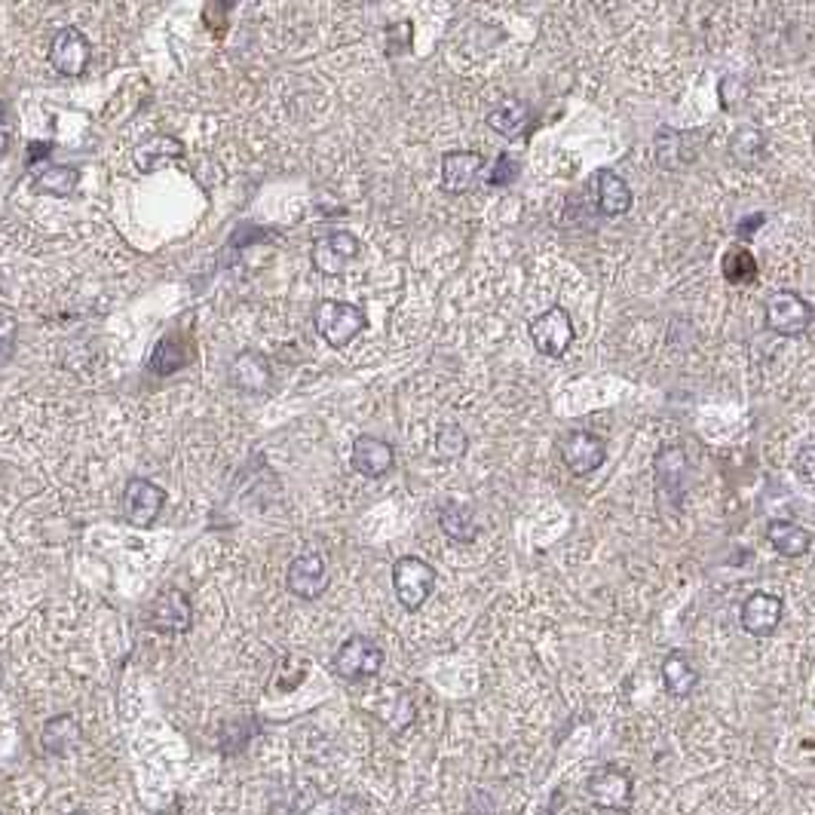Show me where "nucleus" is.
Instances as JSON below:
<instances>
[{"mask_svg":"<svg viewBox=\"0 0 815 815\" xmlns=\"http://www.w3.org/2000/svg\"><path fill=\"white\" fill-rule=\"evenodd\" d=\"M763 224H766V215H751L748 222L739 224V239H742V243H748V239L754 236V230H758V227H763Z\"/></svg>","mask_w":815,"mask_h":815,"instance_id":"nucleus-33","label":"nucleus"},{"mask_svg":"<svg viewBox=\"0 0 815 815\" xmlns=\"http://www.w3.org/2000/svg\"><path fill=\"white\" fill-rule=\"evenodd\" d=\"M518 175H522V163H518V157H512V153H500L497 160H494V169L487 172V184H491V187H510V184H515Z\"/></svg>","mask_w":815,"mask_h":815,"instance_id":"nucleus-30","label":"nucleus"},{"mask_svg":"<svg viewBox=\"0 0 815 815\" xmlns=\"http://www.w3.org/2000/svg\"><path fill=\"white\" fill-rule=\"evenodd\" d=\"M93 56V46L86 41L81 29H62L50 43V65L62 74V77H77L84 74Z\"/></svg>","mask_w":815,"mask_h":815,"instance_id":"nucleus-10","label":"nucleus"},{"mask_svg":"<svg viewBox=\"0 0 815 815\" xmlns=\"http://www.w3.org/2000/svg\"><path fill=\"white\" fill-rule=\"evenodd\" d=\"M181 151H184V148H181L175 139H153L148 141L144 148L136 151V163H139L141 169H153L160 167L163 160H169V157H181Z\"/></svg>","mask_w":815,"mask_h":815,"instance_id":"nucleus-28","label":"nucleus"},{"mask_svg":"<svg viewBox=\"0 0 815 815\" xmlns=\"http://www.w3.org/2000/svg\"><path fill=\"white\" fill-rule=\"evenodd\" d=\"M0 120H3V105H0Z\"/></svg>","mask_w":815,"mask_h":815,"instance_id":"nucleus-35","label":"nucleus"},{"mask_svg":"<svg viewBox=\"0 0 815 815\" xmlns=\"http://www.w3.org/2000/svg\"><path fill=\"white\" fill-rule=\"evenodd\" d=\"M794 470L801 475L803 482L815 484V442L803 444L797 457H794Z\"/></svg>","mask_w":815,"mask_h":815,"instance_id":"nucleus-32","label":"nucleus"},{"mask_svg":"<svg viewBox=\"0 0 815 815\" xmlns=\"http://www.w3.org/2000/svg\"><path fill=\"white\" fill-rule=\"evenodd\" d=\"M7 148H10V139H7V136L0 132V160L7 157Z\"/></svg>","mask_w":815,"mask_h":815,"instance_id":"nucleus-34","label":"nucleus"},{"mask_svg":"<svg viewBox=\"0 0 815 815\" xmlns=\"http://www.w3.org/2000/svg\"><path fill=\"white\" fill-rule=\"evenodd\" d=\"M329 582V567H325V558L317 553V549H307L301 553L289 567V589L298 598H317L325 589Z\"/></svg>","mask_w":815,"mask_h":815,"instance_id":"nucleus-16","label":"nucleus"},{"mask_svg":"<svg viewBox=\"0 0 815 815\" xmlns=\"http://www.w3.org/2000/svg\"><path fill=\"white\" fill-rule=\"evenodd\" d=\"M356 255H360V239L346 230H332L313 243V264H317V270L329 274V277L341 274Z\"/></svg>","mask_w":815,"mask_h":815,"instance_id":"nucleus-12","label":"nucleus"},{"mask_svg":"<svg viewBox=\"0 0 815 815\" xmlns=\"http://www.w3.org/2000/svg\"><path fill=\"white\" fill-rule=\"evenodd\" d=\"M561 460H565L570 475L582 479V475H592L594 470H601V463L608 460V444L589 429H573L561 442Z\"/></svg>","mask_w":815,"mask_h":815,"instance_id":"nucleus-7","label":"nucleus"},{"mask_svg":"<svg viewBox=\"0 0 815 815\" xmlns=\"http://www.w3.org/2000/svg\"><path fill=\"white\" fill-rule=\"evenodd\" d=\"M766 539L773 543L775 553L785 558H803L813 549V534L797 522H785V518H775L766 525Z\"/></svg>","mask_w":815,"mask_h":815,"instance_id":"nucleus-19","label":"nucleus"},{"mask_svg":"<svg viewBox=\"0 0 815 815\" xmlns=\"http://www.w3.org/2000/svg\"><path fill=\"white\" fill-rule=\"evenodd\" d=\"M813 319V304L797 291L779 289L766 298V329L779 337H801L809 332Z\"/></svg>","mask_w":815,"mask_h":815,"instance_id":"nucleus-2","label":"nucleus"},{"mask_svg":"<svg viewBox=\"0 0 815 815\" xmlns=\"http://www.w3.org/2000/svg\"><path fill=\"white\" fill-rule=\"evenodd\" d=\"M730 157L736 167L742 169H754L763 163V157H766V136L760 132V129H739V132H732L730 139Z\"/></svg>","mask_w":815,"mask_h":815,"instance_id":"nucleus-23","label":"nucleus"},{"mask_svg":"<svg viewBox=\"0 0 815 815\" xmlns=\"http://www.w3.org/2000/svg\"><path fill=\"white\" fill-rule=\"evenodd\" d=\"M187 356H191V350H187V344H184L181 337H163L160 344L153 346L151 372L153 374L179 372V368L187 365Z\"/></svg>","mask_w":815,"mask_h":815,"instance_id":"nucleus-26","label":"nucleus"},{"mask_svg":"<svg viewBox=\"0 0 815 815\" xmlns=\"http://www.w3.org/2000/svg\"><path fill=\"white\" fill-rule=\"evenodd\" d=\"M690 132H677V129H659V136L653 141L656 151V163L665 172H677V169L690 167L696 160V144H690Z\"/></svg>","mask_w":815,"mask_h":815,"instance_id":"nucleus-17","label":"nucleus"},{"mask_svg":"<svg viewBox=\"0 0 815 815\" xmlns=\"http://www.w3.org/2000/svg\"><path fill=\"white\" fill-rule=\"evenodd\" d=\"M586 791L594 801V806L608 809V813H629L632 801H635V785L632 775L620 770V766H601L589 775Z\"/></svg>","mask_w":815,"mask_h":815,"instance_id":"nucleus-6","label":"nucleus"},{"mask_svg":"<svg viewBox=\"0 0 815 815\" xmlns=\"http://www.w3.org/2000/svg\"><path fill=\"white\" fill-rule=\"evenodd\" d=\"M527 332H530V341L537 346L539 356H546V360H561L570 344H573V319L567 313L565 307H549V310H543L539 317L530 319V325H527Z\"/></svg>","mask_w":815,"mask_h":815,"instance_id":"nucleus-4","label":"nucleus"},{"mask_svg":"<svg viewBox=\"0 0 815 815\" xmlns=\"http://www.w3.org/2000/svg\"><path fill=\"white\" fill-rule=\"evenodd\" d=\"M467 444H470V439H467V432L457 427V423H448V427L439 429L436 451H439V457H444V460H457V457L467 454Z\"/></svg>","mask_w":815,"mask_h":815,"instance_id":"nucleus-29","label":"nucleus"},{"mask_svg":"<svg viewBox=\"0 0 815 815\" xmlns=\"http://www.w3.org/2000/svg\"><path fill=\"white\" fill-rule=\"evenodd\" d=\"M384 665V650L374 644L372 637H350L341 650L334 653V672L344 680H365L374 677Z\"/></svg>","mask_w":815,"mask_h":815,"instance_id":"nucleus-8","label":"nucleus"},{"mask_svg":"<svg viewBox=\"0 0 815 815\" xmlns=\"http://www.w3.org/2000/svg\"><path fill=\"white\" fill-rule=\"evenodd\" d=\"M482 169L484 157L479 151H448L442 157V187L448 194H470Z\"/></svg>","mask_w":815,"mask_h":815,"instance_id":"nucleus-14","label":"nucleus"},{"mask_svg":"<svg viewBox=\"0 0 815 815\" xmlns=\"http://www.w3.org/2000/svg\"><path fill=\"white\" fill-rule=\"evenodd\" d=\"M432 589H436V567L429 561L417 555H405L393 565V592L405 610L423 608Z\"/></svg>","mask_w":815,"mask_h":815,"instance_id":"nucleus-3","label":"nucleus"},{"mask_svg":"<svg viewBox=\"0 0 815 815\" xmlns=\"http://www.w3.org/2000/svg\"><path fill=\"white\" fill-rule=\"evenodd\" d=\"M350 463L365 479H380V475H387L393 470L396 451H393V444L377 439V436H360L353 442V451H350Z\"/></svg>","mask_w":815,"mask_h":815,"instance_id":"nucleus-15","label":"nucleus"},{"mask_svg":"<svg viewBox=\"0 0 815 815\" xmlns=\"http://www.w3.org/2000/svg\"><path fill=\"white\" fill-rule=\"evenodd\" d=\"M71 815H86V813H71Z\"/></svg>","mask_w":815,"mask_h":815,"instance_id":"nucleus-36","label":"nucleus"},{"mask_svg":"<svg viewBox=\"0 0 815 815\" xmlns=\"http://www.w3.org/2000/svg\"><path fill=\"white\" fill-rule=\"evenodd\" d=\"M594 184H598V208H601V215L622 218L632 208V187L613 169H601L594 175Z\"/></svg>","mask_w":815,"mask_h":815,"instance_id":"nucleus-18","label":"nucleus"},{"mask_svg":"<svg viewBox=\"0 0 815 815\" xmlns=\"http://www.w3.org/2000/svg\"><path fill=\"white\" fill-rule=\"evenodd\" d=\"M527 120H530V108H527L522 98L515 96L500 98L497 105L487 111V126H491L494 132H500V136H506V139L518 136V132L527 126Z\"/></svg>","mask_w":815,"mask_h":815,"instance_id":"nucleus-21","label":"nucleus"},{"mask_svg":"<svg viewBox=\"0 0 815 815\" xmlns=\"http://www.w3.org/2000/svg\"><path fill=\"white\" fill-rule=\"evenodd\" d=\"M227 377H230V387L239 389V393H249V396L267 393L270 384H274L270 362L258 350H243L239 356H234L230 368H227Z\"/></svg>","mask_w":815,"mask_h":815,"instance_id":"nucleus-11","label":"nucleus"},{"mask_svg":"<svg viewBox=\"0 0 815 815\" xmlns=\"http://www.w3.org/2000/svg\"><path fill=\"white\" fill-rule=\"evenodd\" d=\"M408 46H411V22H399V25H389V29H387V53H389V56L408 53Z\"/></svg>","mask_w":815,"mask_h":815,"instance_id":"nucleus-31","label":"nucleus"},{"mask_svg":"<svg viewBox=\"0 0 815 815\" xmlns=\"http://www.w3.org/2000/svg\"><path fill=\"white\" fill-rule=\"evenodd\" d=\"M153 625L163 629V632H184L191 625V604L187 598L172 589V592H163L153 604Z\"/></svg>","mask_w":815,"mask_h":815,"instance_id":"nucleus-22","label":"nucleus"},{"mask_svg":"<svg viewBox=\"0 0 815 815\" xmlns=\"http://www.w3.org/2000/svg\"><path fill=\"white\" fill-rule=\"evenodd\" d=\"M167 503V491L148 479H129L124 487V515L132 525L148 527L157 522V515Z\"/></svg>","mask_w":815,"mask_h":815,"instance_id":"nucleus-9","label":"nucleus"},{"mask_svg":"<svg viewBox=\"0 0 815 815\" xmlns=\"http://www.w3.org/2000/svg\"><path fill=\"white\" fill-rule=\"evenodd\" d=\"M663 684L665 690L677 696V699H684V696H690L696 690L699 672H696V665H693V659L684 650H672L663 659Z\"/></svg>","mask_w":815,"mask_h":815,"instance_id":"nucleus-20","label":"nucleus"},{"mask_svg":"<svg viewBox=\"0 0 815 815\" xmlns=\"http://www.w3.org/2000/svg\"><path fill=\"white\" fill-rule=\"evenodd\" d=\"M723 277L732 286H748L758 277V264H754V255L746 249V246H736V249L723 258Z\"/></svg>","mask_w":815,"mask_h":815,"instance_id":"nucleus-27","label":"nucleus"},{"mask_svg":"<svg viewBox=\"0 0 815 815\" xmlns=\"http://www.w3.org/2000/svg\"><path fill=\"white\" fill-rule=\"evenodd\" d=\"M782 598L779 594H770V592H754L748 594L746 604H742V629H746L748 635L754 637H766L773 635L775 629H779V622H782Z\"/></svg>","mask_w":815,"mask_h":815,"instance_id":"nucleus-13","label":"nucleus"},{"mask_svg":"<svg viewBox=\"0 0 815 815\" xmlns=\"http://www.w3.org/2000/svg\"><path fill=\"white\" fill-rule=\"evenodd\" d=\"M317 332L322 341H329L332 346H346L350 341H356L368 319L362 313V307L346 304V301H322L317 307Z\"/></svg>","mask_w":815,"mask_h":815,"instance_id":"nucleus-5","label":"nucleus"},{"mask_svg":"<svg viewBox=\"0 0 815 815\" xmlns=\"http://www.w3.org/2000/svg\"><path fill=\"white\" fill-rule=\"evenodd\" d=\"M439 525H442L444 537L454 539V543H472L475 534H479L475 515L467 506H444L439 512Z\"/></svg>","mask_w":815,"mask_h":815,"instance_id":"nucleus-25","label":"nucleus"},{"mask_svg":"<svg viewBox=\"0 0 815 815\" xmlns=\"http://www.w3.org/2000/svg\"><path fill=\"white\" fill-rule=\"evenodd\" d=\"M81 184V169L74 167H50L34 179V191L50 196H71Z\"/></svg>","mask_w":815,"mask_h":815,"instance_id":"nucleus-24","label":"nucleus"},{"mask_svg":"<svg viewBox=\"0 0 815 815\" xmlns=\"http://www.w3.org/2000/svg\"><path fill=\"white\" fill-rule=\"evenodd\" d=\"M656 503L663 515H677L687 494V454L677 444H663L656 454Z\"/></svg>","mask_w":815,"mask_h":815,"instance_id":"nucleus-1","label":"nucleus"}]
</instances>
